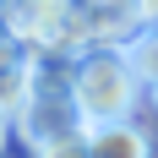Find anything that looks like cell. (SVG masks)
<instances>
[{"label":"cell","instance_id":"obj_1","mask_svg":"<svg viewBox=\"0 0 158 158\" xmlns=\"http://www.w3.org/2000/svg\"><path fill=\"white\" fill-rule=\"evenodd\" d=\"M65 93L82 126H104V120H131V109L142 104V77L131 71L126 49L93 44L82 49L71 71H65Z\"/></svg>","mask_w":158,"mask_h":158},{"label":"cell","instance_id":"obj_2","mask_svg":"<svg viewBox=\"0 0 158 158\" xmlns=\"http://www.w3.org/2000/svg\"><path fill=\"white\" fill-rule=\"evenodd\" d=\"M87 153L93 158H153V136L136 120H104V126H82Z\"/></svg>","mask_w":158,"mask_h":158},{"label":"cell","instance_id":"obj_3","mask_svg":"<svg viewBox=\"0 0 158 158\" xmlns=\"http://www.w3.org/2000/svg\"><path fill=\"white\" fill-rule=\"evenodd\" d=\"M126 60H131V71L142 77V93L158 82V27H147V33H136L126 44Z\"/></svg>","mask_w":158,"mask_h":158},{"label":"cell","instance_id":"obj_4","mask_svg":"<svg viewBox=\"0 0 158 158\" xmlns=\"http://www.w3.org/2000/svg\"><path fill=\"white\" fill-rule=\"evenodd\" d=\"M33 158H93V153H87V136H82V126H71V131H55V136H44V142L33 147Z\"/></svg>","mask_w":158,"mask_h":158},{"label":"cell","instance_id":"obj_5","mask_svg":"<svg viewBox=\"0 0 158 158\" xmlns=\"http://www.w3.org/2000/svg\"><path fill=\"white\" fill-rule=\"evenodd\" d=\"M6 136H11V114L0 109V147H6Z\"/></svg>","mask_w":158,"mask_h":158},{"label":"cell","instance_id":"obj_6","mask_svg":"<svg viewBox=\"0 0 158 158\" xmlns=\"http://www.w3.org/2000/svg\"><path fill=\"white\" fill-rule=\"evenodd\" d=\"M147 98H153V109H158V82H153V87H147Z\"/></svg>","mask_w":158,"mask_h":158},{"label":"cell","instance_id":"obj_7","mask_svg":"<svg viewBox=\"0 0 158 158\" xmlns=\"http://www.w3.org/2000/svg\"><path fill=\"white\" fill-rule=\"evenodd\" d=\"M0 38H6V27H0Z\"/></svg>","mask_w":158,"mask_h":158}]
</instances>
